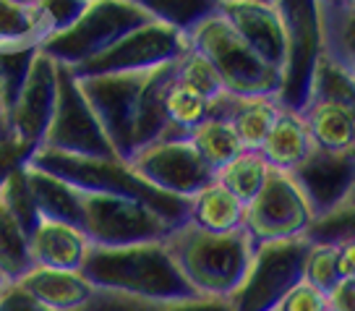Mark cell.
<instances>
[{"label":"cell","mask_w":355,"mask_h":311,"mask_svg":"<svg viewBox=\"0 0 355 311\" xmlns=\"http://www.w3.org/2000/svg\"><path fill=\"white\" fill-rule=\"evenodd\" d=\"M211 102H214V97L173 76V81L167 84L165 94H162V108H165L167 118L165 139H186L191 128H196L204 118H209Z\"/></svg>","instance_id":"obj_24"},{"label":"cell","mask_w":355,"mask_h":311,"mask_svg":"<svg viewBox=\"0 0 355 311\" xmlns=\"http://www.w3.org/2000/svg\"><path fill=\"white\" fill-rule=\"evenodd\" d=\"M269 170H272V167L266 165V160L261 157V152H248V149H243V152H238L227 165H222L220 170L214 173V180H217L220 186H225V189L230 191L235 199L245 207V204L259 194V189L264 186Z\"/></svg>","instance_id":"obj_28"},{"label":"cell","mask_w":355,"mask_h":311,"mask_svg":"<svg viewBox=\"0 0 355 311\" xmlns=\"http://www.w3.org/2000/svg\"><path fill=\"white\" fill-rule=\"evenodd\" d=\"M189 222L207 233H233L243 228V204L225 186L211 180L189 199Z\"/></svg>","instance_id":"obj_22"},{"label":"cell","mask_w":355,"mask_h":311,"mask_svg":"<svg viewBox=\"0 0 355 311\" xmlns=\"http://www.w3.org/2000/svg\"><path fill=\"white\" fill-rule=\"evenodd\" d=\"M329 311H355V280H340L327 293Z\"/></svg>","instance_id":"obj_42"},{"label":"cell","mask_w":355,"mask_h":311,"mask_svg":"<svg viewBox=\"0 0 355 311\" xmlns=\"http://www.w3.org/2000/svg\"><path fill=\"white\" fill-rule=\"evenodd\" d=\"M175 76L180 78V81L191 84V87L201 89V92H204V94H209V97H217L220 92H225V89L220 87L217 74L211 71V66L199 56V53H193V50H189L183 58H178Z\"/></svg>","instance_id":"obj_37"},{"label":"cell","mask_w":355,"mask_h":311,"mask_svg":"<svg viewBox=\"0 0 355 311\" xmlns=\"http://www.w3.org/2000/svg\"><path fill=\"white\" fill-rule=\"evenodd\" d=\"M76 311H152V303L107 293V290H94V296Z\"/></svg>","instance_id":"obj_39"},{"label":"cell","mask_w":355,"mask_h":311,"mask_svg":"<svg viewBox=\"0 0 355 311\" xmlns=\"http://www.w3.org/2000/svg\"><path fill=\"white\" fill-rule=\"evenodd\" d=\"M303 121L316 149L347 152L355 149V105L313 100L303 108Z\"/></svg>","instance_id":"obj_20"},{"label":"cell","mask_w":355,"mask_h":311,"mask_svg":"<svg viewBox=\"0 0 355 311\" xmlns=\"http://www.w3.org/2000/svg\"><path fill=\"white\" fill-rule=\"evenodd\" d=\"M279 102L275 97H241V94H227L220 92L214 102H211L209 115L214 118H225L233 126L235 136L241 149L248 152H259L261 144L266 142V136L272 131L275 121L279 118Z\"/></svg>","instance_id":"obj_17"},{"label":"cell","mask_w":355,"mask_h":311,"mask_svg":"<svg viewBox=\"0 0 355 311\" xmlns=\"http://www.w3.org/2000/svg\"><path fill=\"white\" fill-rule=\"evenodd\" d=\"M89 241L84 230L60 220L40 217L29 233V256L32 267L47 269H81L84 256L89 251Z\"/></svg>","instance_id":"obj_18"},{"label":"cell","mask_w":355,"mask_h":311,"mask_svg":"<svg viewBox=\"0 0 355 311\" xmlns=\"http://www.w3.org/2000/svg\"><path fill=\"white\" fill-rule=\"evenodd\" d=\"M58 94V63L42 50H37L24 87L13 102L11 112L6 115L0 139H6L24 157V162L42 146L44 131L53 118Z\"/></svg>","instance_id":"obj_12"},{"label":"cell","mask_w":355,"mask_h":311,"mask_svg":"<svg viewBox=\"0 0 355 311\" xmlns=\"http://www.w3.org/2000/svg\"><path fill=\"white\" fill-rule=\"evenodd\" d=\"M78 228L84 230L89 244L100 249L162 241L173 230L157 212L144 204L107 194H81Z\"/></svg>","instance_id":"obj_9"},{"label":"cell","mask_w":355,"mask_h":311,"mask_svg":"<svg viewBox=\"0 0 355 311\" xmlns=\"http://www.w3.org/2000/svg\"><path fill=\"white\" fill-rule=\"evenodd\" d=\"M44 149L73 157H115L71 68L58 63V94L42 139Z\"/></svg>","instance_id":"obj_11"},{"label":"cell","mask_w":355,"mask_h":311,"mask_svg":"<svg viewBox=\"0 0 355 311\" xmlns=\"http://www.w3.org/2000/svg\"><path fill=\"white\" fill-rule=\"evenodd\" d=\"M0 311H47V309H42L16 283H3V288H0Z\"/></svg>","instance_id":"obj_41"},{"label":"cell","mask_w":355,"mask_h":311,"mask_svg":"<svg viewBox=\"0 0 355 311\" xmlns=\"http://www.w3.org/2000/svg\"><path fill=\"white\" fill-rule=\"evenodd\" d=\"M313 149H316V144H313V139H311L309 126L303 121V115L293 110H282L259 152H261V157H264L266 165L272 167V170L290 173V170H295Z\"/></svg>","instance_id":"obj_21"},{"label":"cell","mask_w":355,"mask_h":311,"mask_svg":"<svg viewBox=\"0 0 355 311\" xmlns=\"http://www.w3.org/2000/svg\"><path fill=\"white\" fill-rule=\"evenodd\" d=\"M178 60L139 74L76 78L89 108L100 123L105 139L121 162H128L139 149L165 139L167 118L162 108L165 87L175 76Z\"/></svg>","instance_id":"obj_1"},{"label":"cell","mask_w":355,"mask_h":311,"mask_svg":"<svg viewBox=\"0 0 355 311\" xmlns=\"http://www.w3.org/2000/svg\"><path fill=\"white\" fill-rule=\"evenodd\" d=\"M277 311H329V303H327V293L316 290L306 280H300L298 285L282 299Z\"/></svg>","instance_id":"obj_38"},{"label":"cell","mask_w":355,"mask_h":311,"mask_svg":"<svg viewBox=\"0 0 355 311\" xmlns=\"http://www.w3.org/2000/svg\"><path fill=\"white\" fill-rule=\"evenodd\" d=\"M186 34L170 29L165 24L149 22L136 26L128 34H123L118 42H112L107 50L97 53L84 63L71 68L73 78L107 76V74H139L149 68L165 66L170 60H178L189 53Z\"/></svg>","instance_id":"obj_10"},{"label":"cell","mask_w":355,"mask_h":311,"mask_svg":"<svg viewBox=\"0 0 355 311\" xmlns=\"http://www.w3.org/2000/svg\"><path fill=\"white\" fill-rule=\"evenodd\" d=\"M311 220L313 215L303 194L290 173L282 170H269L264 186L243 207V230L254 246L300 238Z\"/></svg>","instance_id":"obj_13"},{"label":"cell","mask_w":355,"mask_h":311,"mask_svg":"<svg viewBox=\"0 0 355 311\" xmlns=\"http://www.w3.org/2000/svg\"><path fill=\"white\" fill-rule=\"evenodd\" d=\"M24 178H26V189L32 194L37 217L44 220H60L76 225L81 222V194L73 186L63 183L60 178H53L24 165Z\"/></svg>","instance_id":"obj_23"},{"label":"cell","mask_w":355,"mask_h":311,"mask_svg":"<svg viewBox=\"0 0 355 311\" xmlns=\"http://www.w3.org/2000/svg\"><path fill=\"white\" fill-rule=\"evenodd\" d=\"M306 251L309 241L303 235L256 246L243 280L227 299L233 311H277L282 299L303 280Z\"/></svg>","instance_id":"obj_8"},{"label":"cell","mask_w":355,"mask_h":311,"mask_svg":"<svg viewBox=\"0 0 355 311\" xmlns=\"http://www.w3.org/2000/svg\"><path fill=\"white\" fill-rule=\"evenodd\" d=\"M290 178L295 180L303 199L309 204L313 217L334 210L337 204L353 196L355 178V155L347 152H324L313 149L295 170H290Z\"/></svg>","instance_id":"obj_15"},{"label":"cell","mask_w":355,"mask_h":311,"mask_svg":"<svg viewBox=\"0 0 355 311\" xmlns=\"http://www.w3.org/2000/svg\"><path fill=\"white\" fill-rule=\"evenodd\" d=\"M340 246L309 244V251L303 259V280L316 290H322V293H329L343 280L340 278V264H337Z\"/></svg>","instance_id":"obj_34"},{"label":"cell","mask_w":355,"mask_h":311,"mask_svg":"<svg viewBox=\"0 0 355 311\" xmlns=\"http://www.w3.org/2000/svg\"><path fill=\"white\" fill-rule=\"evenodd\" d=\"M149 22L152 19L131 0H89L76 24H71L66 32L44 40L40 50L60 66L73 68L107 50L123 34Z\"/></svg>","instance_id":"obj_7"},{"label":"cell","mask_w":355,"mask_h":311,"mask_svg":"<svg viewBox=\"0 0 355 311\" xmlns=\"http://www.w3.org/2000/svg\"><path fill=\"white\" fill-rule=\"evenodd\" d=\"M87 6L89 0H40L32 8L37 42L42 44L44 40L66 32L71 24H76Z\"/></svg>","instance_id":"obj_32"},{"label":"cell","mask_w":355,"mask_h":311,"mask_svg":"<svg viewBox=\"0 0 355 311\" xmlns=\"http://www.w3.org/2000/svg\"><path fill=\"white\" fill-rule=\"evenodd\" d=\"M0 199L6 201V207L19 217L24 228L32 233V228L37 225V210H34L32 194L26 189V178H24V165H19L11 176L6 178V183L0 186Z\"/></svg>","instance_id":"obj_36"},{"label":"cell","mask_w":355,"mask_h":311,"mask_svg":"<svg viewBox=\"0 0 355 311\" xmlns=\"http://www.w3.org/2000/svg\"><path fill=\"white\" fill-rule=\"evenodd\" d=\"M40 44H13V47H0V97H3V112L8 115L13 102L24 87V78L29 74L34 56ZM6 123V118H3Z\"/></svg>","instance_id":"obj_30"},{"label":"cell","mask_w":355,"mask_h":311,"mask_svg":"<svg viewBox=\"0 0 355 311\" xmlns=\"http://www.w3.org/2000/svg\"><path fill=\"white\" fill-rule=\"evenodd\" d=\"M13 44H40L34 34L32 8H24L13 0H0V47Z\"/></svg>","instance_id":"obj_35"},{"label":"cell","mask_w":355,"mask_h":311,"mask_svg":"<svg viewBox=\"0 0 355 311\" xmlns=\"http://www.w3.org/2000/svg\"><path fill=\"white\" fill-rule=\"evenodd\" d=\"M353 196L337 204L334 210L324 212L319 217H313L311 225L306 228L303 238L309 244H327V246H340L353 241Z\"/></svg>","instance_id":"obj_33"},{"label":"cell","mask_w":355,"mask_h":311,"mask_svg":"<svg viewBox=\"0 0 355 311\" xmlns=\"http://www.w3.org/2000/svg\"><path fill=\"white\" fill-rule=\"evenodd\" d=\"M319 8L337 11V8H355V0H319Z\"/></svg>","instance_id":"obj_44"},{"label":"cell","mask_w":355,"mask_h":311,"mask_svg":"<svg viewBox=\"0 0 355 311\" xmlns=\"http://www.w3.org/2000/svg\"><path fill=\"white\" fill-rule=\"evenodd\" d=\"M16 285L47 311H76L94 296V288L81 269L32 267L16 280Z\"/></svg>","instance_id":"obj_19"},{"label":"cell","mask_w":355,"mask_h":311,"mask_svg":"<svg viewBox=\"0 0 355 311\" xmlns=\"http://www.w3.org/2000/svg\"><path fill=\"white\" fill-rule=\"evenodd\" d=\"M13 3H19V6H24V8H34L40 0H13Z\"/></svg>","instance_id":"obj_45"},{"label":"cell","mask_w":355,"mask_h":311,"mask_svg":"<svg viewBox=\"0 0 355 311\" xmlns=\"http://www.w3.org/2000/svg\"><path fill=\"white\" fill-rule=\"evenodd\" d=\"M3 118H6V112H3V97H0V131H3Z\"/></svg>","instance_id":"obj_46"},{"label":"cell","mask_w":355,"mask_h":311,"mask_svg":"<svg viewBox=\"0 0 355 311\" xmlns=\"http://www.w3.org/2000/svg\"><path fill=\"white\" fill-rule=\"evenodd\" d=\"M222 19L235 29L256 56L272 68H282L285 37L275 3L261 0H220Z\"/></svg>","instance_id":"obj_16"},{"label":"cell","mask_w":355,"mask_h":311,"mask_svg":"<svg viewBox=\"0 0 355 311\" xmlns=\"http://www.w3.org/2000/svg\"><path fill=\"white\" fill-rule=\"evenodd\" d=\"M189 47L199 53L220 78L227 94L241 97H275L279 89V71L264 63L254 50L235 34V29L214 13L186 34Z\"/></svg>","instance_id":"obj_5"},{"label":"cell","mask_w":355,"mask_h":311,"mask_svg":"<svg viewBox=\"0 0 355 311\" xmlns=\"http://www.w3.org/2000/svg\"><path fill=\"white\" fill-rule=\"evenodd\" d=\"M29 269H32L29 230L0 199V275L8 283H16Z\"/></svg>","instance_id":"obj_29"},{"label":"cell","mask_w":355,"mask_h":311,"mask_svg":"<svg viewBox=\"0 0 355 311\" xmlns=\"http://www.w3.org/2000/svg\"><path fill=\"white\" fill-rule=\"evenodd\" d=\"M275 8L285 37V58L275 100L282 110L303 112L311 97V78L322 58L319 0H275Z\"/></svg>","instance_id":"obj_6"},{"label":"cell","mask_w":355,"mask_h":311,"mask_svg":"<svg viewBox=\"0 0 355 311\" xmlns=\"http://www.w3.org/2000/svg\"><path fill=\"white\" fill-rule=\"evenodd\" d=\"M186 139H189L191 146L196 149V155L201 157V162L209 167L211 173H217L238 152H243L241 144H238V136H235L233 126L225 118H214V115L204 118L196 128H191Z\"/></svg>","instance_id":"obj_25"},{"label":"cell","mask_w":355,"mask_h":311,"mask_svg":"<svg viewBox=\"0 0 355 311\" xmlns=\"http://www.w3.org/2000/svg\"><path fill=\"white\" fill-rule=\"evenodd\" d=\"M327 102H343V105H355V74L345 68L334 66L329 58H319L313 78H311V97Z\"/></svg>","instance_id":"obj_31"},{"label":"cell","mask_w":355,"mask_h":311,"mask_svg":"<svg viewBox=\"0 0 355 311\" xmlns=\"http://www.w3.org/2000/svg\"><path fill=\"white\" fill-rule=\"evenodd\" d=\"M81 272L94 290H107L146 303H165L193 296L167 251L165 238L115 249L89 246Z\"/></svg>","instance_id":"obj_2"},{"label":"cell","mask_w":355,"mask_h":311,"mask_svg":"<svg viewBox=\"0 0 355 311\" xmlns=\"http://www.w3.org/2000/svg\"><path fill=\"white\" fill-rule=\"evenodd\" d=\"M261 3H275V0H261Z\"/></svg>","instance_id":"obj_48"},{"label":"cell","mask_w":355,"mask_h":311,"mask_svg":"<svg viewBox=\"0 0 355 311\" xmlns=\"http://www.w3.org/2000/svg\"><path fill=\"white\" fill-rule=\"evenodd\" d=\"M3 283H8V280H6L3 275H0V288H3Z\"/></svg>","instance_id":"obj_47"},{"label":"cell","mask_w":355,"mask_h":311,"mask_svg":"<svg viewBox=\"0 0 355 311\" xmlns=\"http://www.w3.org/2000/svg\"><path fill=\"white\" fill-rule=\"evenodd\" d=\"M322 24V56L334 66L355 74V8L324 11L319 8Z\"/></svg>","instance_id":"obj_27"},{"label":"cell","mask_w":355,"mask_h":311,"mask_svg":"<svg viewBox=\"0 0 355 311\" xmlns=\"http://www.w3.org/2000/svg\"><path fill=\"white\" fill-rule=\"evenodd\" d=\"M157 24L189 34L209 16L220 13V0H131Z\"/></svg>","instance_id":"obj_26"},{"label":"cell","mask_w":355,"mask_h":311,"mask_svg":"<svg viewBox=\"0 0 355 311\" xmlns=\"http://www.w3.org/2000/svg\"><path fill=\"white\" fill-rule=\"evenodd\" d=\"M165 246L193 296L209 299H230L256 249L243 228L207 233L189 220L165 235Z\"/></svg>","instance_id":"obj_3"},{"label":"cell","mask_w":355,"mask_h":311,"mask_svg":"<svg viewBox=\"0 0 355 311\" xmlns=\"http://www.w3.org/2000/svg\"><path fill=\"white\" fill-rule=\"evenodd\" d=\"M125 165L146 186L178 199H191L214 180V173L201 162L189 139H159L139 149Z\"/></svg>","instance_id":"obj_14"},{"label":"cell","mask_w":355,"mask_h":311,"mask_svg":"<svg viewBox=\"0 0 355 311\" xmlns=\"http://www.w3.org/2000/svg\"><path fill=\"white\" fill-rule=\"evenodd\" d=\"M152 311H233L227 299H209V296H189V299L152 303Z\"/></svg>","instance_id":"obj_40"},{"label":"cell","mask_w":355,"mask_h":311,"mask_svg":"<svg viewBox=\"0 0 355 311\" xmlns=\"http://www.w3.org/2000/svg\"><path fill=\"white\" fill-rule=\"evenodd\" d=\"M24 165L60 178L63 183L73 186L81 194H107V196L139 201L157 212L170 228H178L189 220V199H178L146 186L118 157H73L40 146Z\"/></svg>","instance_id":"obj_4"},{"label":"cell","mask_w":355,"mask_h":311,"mask_svg":"<svg viewBox=\"0 0 355 311\" xmlns=\"http://www.w3.org/2000/svg\"><path fill=\"white\" fill-rule=\"evenodd\" d=\"M19 165H24V157L13 149V144H8L6 139H0V186L6 183V178L11 176Z\"/></svg>","instance_id":"obj_43"}]
</instances>
